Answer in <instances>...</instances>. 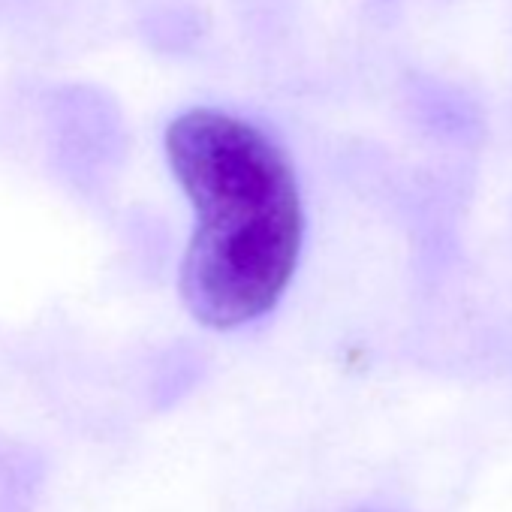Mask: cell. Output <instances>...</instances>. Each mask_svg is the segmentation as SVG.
<instances>
[{"label":"cell","instance_id":"cell-1","mask_svg":"<svg viewBox=\"0 0 512 512\" xmlns=\"http://www.w3.org/2000/svg\"><path fill=\"white\" fill-rule=\"evenodd\" d=\"M169 166L196 211L181 263V299L208 329L269 314L302 250V199L287 157L260 130L193 109L166 130Z\"/></svg>","mask_w":512,"mask_h":512}]
</instances>
